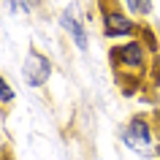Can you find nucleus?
Returning a JSON list of instances; mask_svg holds the SVG:
<instances>
[{"label": "nucleus", "mask_w": 160, "mask_h": 160, "mask_svg": "<svg viewBox=\"0 0 160 160\" xmlns=\"http://www.w3.org/2000/svg\"><path fill=\"white\" fill-rule=\"evenodd\" d=\"M6 6H8V14H17V17H27L30 14V0H6Z\"/></svg>", "instance_id": "obj_6"}, {"label": "nucleus", "mask_w": 160, "mask_h": 160, "mask_svg": "<svg viewBox=\"0 0 160 160\" xmlns=\"http://www.w3.org/2000/svg\"><path fill=\"white\" fill-rule=\"evenodd\" d=\"M14 101H17V92H14V87L6 82V76L0 73V103H6V106H8V103H14Z\"/></svg>", "instance_id": "obj_7"}, {"label": "nucleus", "mask_w": 160, "mask_h": 160, "mask_svg": "<svg viewBox=\"0 0 160 160\" xmlns=\"http://www.w3.org/2000/svg\"><path fill=\"white\" fill-rule=\"evenodd\" d=\"M122 144H125L130 152L141 155V158H152L155 136H152V122H149V117L136 114V117L128 122V128L122 130Z\"/></svg>", "instance_id": "obj_2"}, {"label": "nucleus", "mask_w": 160, "mask_h": 160, "mask_svg": "<svg viewBox=\"0 0 160 160\" xmlns=\"http://www.w3.org/2000/svg\"><path fill=\"white\" fill-rule=\"evenodd\" d=\"M158 38H160V25H158Z\"/></svg>", "instance_id": "obj_11"}, {"label": "nucleus", "mask_w": 160, "mask_h": 160, "mask_svg": "<svg viewBox=\"0 0 160 160\" xmlns=\"http://www.w3.org/2000/svg\"><path fill=\"white\" fill-rule=\"evenodd\" d=\"M152 14V0H138V17H149Z\"/></svg>", "instance_id": "obj_8"}, {"label": "nucleus", "mask_w": 160, "mask_h": 160, "mask_svg": "<svg viewBox=\"0 0 160 160\" xmlns=\"http://www.w3.org/2000/svg\"><path fill=\"white\" fill-rule=\"evenodd\" d=\"M158 149H160V133H158Z\"/></svg>", "instance_id": "obj_10"}, {"label": "nucleus", "mask_w": 160, "mask_h": 160, "mask_svg": "<svg viewBox=\"0 0 160 160\" xmlns=\"http://www.w3.org/2000/svg\"><path fill=\"white\" fill-rule=\"evenodd\" d=\"M57 25L62 27V30H68L71 41L76 43L79 52L90 49V38H87V27H84V22H82V6H79V3H71V6L62 8V14L57 17Z\"/></svg>", "instance_id": "obj_5"}, {"label": "nucleus", "mask_w": 160, "mask_h": 160, "mask_svg": "<svg viewBox=\"0 0 160 160\" xmlns=\"http://www.w3.org/2000/svg\"><path fill=\"white\" fill-rule=\"evenodd\" d=\"M22 79L27 87H43L52 79V60L43 52L30 49L25 62H22Z\"/></svg>", "instance_id": "obj_4"}, {"label": "nucleus", "mask_w": 160, "mask_h": 160, "mask_svg": "<svg viewBox=\"0 0 160 160\" xmlns=\"http://www.w3.org/2000/svg\"><path fill=\"white\" fill-rule=\"evenodd\" d=\"M111 62L117 68H122V71H128V73H138L141 68H147V49L136 38L122 41L111 49Z\"/></svg>", "instance_id": "obj_3"}, {"label": "nucleus", "mask_w": 160, "mask_h": 160, "mask_svg": "<svg viewBox=\"0 0 160 160\" xmlns=\"http://www.w3.org/2000/svg\"><path fill=\"white\" fill-rule=\"evenodd\" d=\"M119 3L125 6L128 14H136V17H138V0H119Z\"/></svg>", "instance_id": "obj_9"}, {"label": "nucleus", "mask_w": 160, "mask_h": 160, "mask_svg": "<svg viewBox=\"0 0 160 160\" xmlns=\"http://www.w3.org/2000/svg\"><path fill=\"white\" fill-rule=\"evenodd\" d=\"M101 3V22H103V35L109 41H117V38H128L136 35L141 27L128 11H122V3L119 0H98Z\"/></svg>", "instance_id": "obj_1"}]
</instances>
